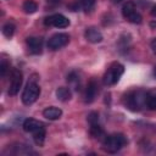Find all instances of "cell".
I'll return each instance as SVG.
<instances>
[{
	"instance_id": "3",
	"label": "cell",
	"mask_w": 156,
	"mask_h": 156,
	"mask_svg": "<svg viewBox=\"0 0 156 156\" xmlns=\"http://www.w3.org/2000/svg\"><path fill=\"white\" fill-rule=\"evenodd\" d=\"M145 96H146V91L141 89L132 90L124 95L123 104L130 111H134V112L140 111L143 107H145Z\"/></svg>"
},
{
	"instance_id": "12",
	"label": "cell",
	"mask_w": 156,
	"mask_h": 156,
	"mask_svg": "<svg viewBox=\"0 0 156 156\" xmlns=\"http://www.w3.org/2000/svg\"><path fill=\"white\" fill-rule=\"evenodd\" d=\"M84 37L89 43H93V44H98L102 40L101 32L95 27H88L84 32Z\"/></svg>"
},
{
	"instance_id": "9",
	"label": "cell",
	"mask_w": 156,
	"mask_h": 156,
	"mask_svg": "<svg viewBox=\"0 0 156 156\" xmlns=\"http://www.w3.org/2000/svg\"><path fill=\"white\" fill-rule=\"evenodd\" d=\"M22 82H23V76L22 72L17 68H13L11 72V82L9 85V95H17V93L20 91L21 87H22Z\"/></svg>"
},
{
	"instance_id": "22",
	"label": "cell",
	"mask_w": 156,
	"mask_h": 156,
	"mask_svg": "<svg viewBox=\"0 0 156 156\" xmlns=\"http://www.w3.org/2000/svg\"><path fill=\"white\" fill-rule=\"evenodd\" d=\"M88 122H89V124H93V123H99V115H98V112H90L89 115H88Z\"/></svg>"
},
{
	"instance_id": "15",
	"label": "cell",
	"mask_w": 156,
	"mask_h": 156,
	"mask_svg": "<svg viewBox=\"0 0 156 156\" xmlns=\"http://www.w3.org/2000/svg\"><path fill=\"white\" fill-rule=\"evenodd\" d=\"M56 98H57L60 101L66 102V101H68V100L72 98V91H71L69 88L60 87V88H57V90H56Z\"/></svg>"
},
{
	"instance_id": "20",
	"label": "cell",
	"mask_w": 156,
	"mask_h": 156,
	"mask_svg": "<svg viewBox=\"0 0 156 156\" xmlns=\"http://www.w3.org/2000/svg\"><path fill=\"white\" fill-rule=\"evenodd\" d=\"M78 1H79L80 6H82V7H83L85 11L91 10V9L94 7L95 2H96V0H78Z\"/></svg>"
},
{
	"instance_id": "17",
	"label": "cell",
	"mask_w": 156,
	"mask_h": 156,
	"mask_svg": "<svg viewBox=\"0 0 156 156\" xmlns=\"http://www.w3.org/2000/svg\"><path fill=\"white\" fill-rule=\"evenodd\" d=\"M22 9L26 13H34L37 10H38V4L34 1V0H24L23 5H22Z\"/></svg>"
},
{
	"instance_id": "25",
	"label": "cell",
	"mask_w": 156,
	"mask_h": 156,
	"mask_svg": "<svg viewBox=\"0 0 156 156\" xmlns=\"http://www.w3.org/2000/svg\"><path fill=\"white\" fill-rule=\"evenodd\" d=\"M111 1H112L113 4H118V2H121L122 0H111Z\"/></svg>"
},
{
	"instance_id": "21",
	"label": "cell",
	"mask_w": 156,
	"mask_h": 156,
	"mask_svg": "<svg viewBox=\"0 0 156 156\" xmlns=\"http://www.w3.org/2000/svg\"><path fill=\"white\" fill-rule=\"evenodd\" d=\"M9 68H10V63L6 60H1V62H0V76H1V78H4L6 76Z\"/></svg>"
},
{
	"instance_id": "8",
	"label": "cell",
	"mask_w": 156,
	"mask_h": 156,
	"mask_svg": "<svg viewBox=\"0 0 156 156\" xmlns=\"http://www.w3.org/2000/svg\"><path fill=\"white\" fill-rule=\"evenodd\" d=\"M44 24L49 26V27H56V28H66L69 26V20L61 15V13H54L50 15L48 17H45L44 20Z\"/></svg>"
},
{
	"instance_id": "6",
	"label": "cell",
	"mask_w": 156,
	"mask_h": 156,
	"mask_svg": "<svg viewBox=\"0 0 156 156\" xmlns=\"http://www.w3.org/2000/svg\"><path fill=\"white\" fill-rule=\"evenodd\" d=\"M122 15H123V17L127 20V21H129V22H132V23H141V21H143V17H141V15L136 11V7H135V4L133 2V1H128V2H126L124 5H123V7H122Z\"/></svg>"
},
{
	"instance_id": "26",
	"label": "cell",
	"mask_w": 156,
	"mask_h": 156,
	"mask_svg": "<svg viewBox=\"0 0 156 156\" xmlns=\"http://www.w3.org/2000/svg\"><path fill=\"white\" fill-rule=\"evenodd\" d=\"M154 77L156 78V66H155V68H154Z\"/></svg>"
},
{
	"instance_id": "11",
	"label": "cell",
	"mask_w": 156,
	"mask_h": 156,
	"mask_svg": "<svg viewBox=\"0 0 156 156\" xmlns=\"http://www.w3.org/2000/svg\"><path fill=\"white\" fill-rule=\"evenodd\" d=\"M43 39L39 37H28L27 38V46L29 51L34 55H39L43 51Z\"/></svg>"
},
{
	"instance_id": "14",
	"label": "cell",
	"mask_w": 156,
	"mask_h": 156,
	"mask_svg": "<svg viewBox=\"0 0 156 156\" xmlns=\"http://www.w3.org/2000/svg\"><path fill=\"white\" fill-rule=\"evenodd\" d=\"M145 107L151 111H156V89L146 91L145 96Z\"/></svg>"
},
{
	"instance_id": "23",
	"label": "cell",
	"mask_w": 156,
	"mask_h": 156,
	"mask_svg": "<svg viewBox=\"0 0 156 156\" xmlns=\"http://www.w3.org/2000/svg\"><path fill=\"white\" fill-rule=\"evenodd\" d=\"M150 45H151V49H152V51L156 54V38H155V39L151 41V44H150Z\"/></svg>"
},
{
	"instance_id": "1",
	"label": "cell",
	"mask_w": 156,
	"mask_h": 156,
	"mask_svg": "<svg viewBox=\"0 0 156 156\" xmlns=\"http://www.w3.org/2000/svg\"><path fill=\"white\" fill-rule=\"evenodd\" d=\"M23 130L27 133H30L33 135V140L37 145L41 146L45 140V124L38 119L34 118H27L24 119L23 124Z\"/></svg>"
},
{
	"instance_id": "7",
	"label": "cell",
	"mask_w": 156,
	"mask_h": 156,
	"mask_svg": "<svg viewBox=\"0 0 156 156\" xmlns=\"http://www.w3.org/2000/svg\"><path fill=\"white\" fill-rule=\"evenodd\" d=\"M69 43V35L67 33H56L51 35L48 40V49L55 51L65 48Z\"/></svg>"
},
{
	"instance_id": "18",
	"label": "cell",
	"mask_w": 156,
	"mask_h": 156,
	"mask_svg": "<svg viewBox=\"0 0 156 156\" xmlns=\"http://www.w3.org/2000/svg\"><path fill=\"white\" fill-rule=\"evenodd\" d=\"M67 82L69 83V85H71L73 89H76V90L79 89L80 83H79V77H78L77 72H71V73L67 76Z\"/></svg>"
},
{
	"instance_id": "10",
	"label": "cell",
	"mask_w": 156,
	"mask_h": 156,
	"mask_svg": "<svg viewBox=\"0 0 156 156\" xmlns=\"http://www.w3.org/2000/svg\"><path fill=\"white\" fill-rule=\"evenodd\" d=\"M98 91H99V87H98V83L91 79L87 87H85V90H84V101L87 104H90L95 100L96 95H98Z\"/></svg>"
},
{
	"instance_id": "5",
	"label": "cell",
	"mask_w": 156,
	"mask_h": 156,
	"mask_svg": "<svg viewBox=\"0 0 156 156\" xmlns=\"http://www.w3.org/2000/svg\"><path fill=\"white\" fill-rule=\"evenodd\" d=\"M39 95H40V88H39V85L37 84V82L34 79H30V80H28V83L26 84V87L23 89L21 100H22V102L24 105H32L33 102L37 101V99L39 98Z\"/></svg>"
},
{
	"instance_id": "2",
	"label": "cell",
	"mask_w": 156,
	"mask_h": 156,
	"mask_svg": "<svg viewBox=\"0 0 156 156\" xmlns=\"http://www.w3.org/2000/svg\"><path fill=\"white\" fill-rule=\"evenodd\" d=\"M128 143L127 136L122 133H113L110 135H105V138L101 140V147L104 151L108 154H115L119 151L126 144Z\"/></svg>"
},
{
	"instance_id": "4",
	"label": "cell",
	"mask_w": 156,
	"mask_h": 156,
	"mask_svg": "<svg viewBox=\"0 0 156 156\" xmlns=\"http://www.w3.org/2000/svg\"><path fill=\"white\" fill-rule=\"evenodd\" d=\"M124 73V66L119 62H112L108 68L106 69L104 77H102V80H104V84L105 85H115L119 78L122 77V74Z\"/></svg>"
},
{
	"instance_id": "19",
	"label": "cell",
	"mask_w": 156,
	"mask_h": 156,
	"mask_svg": "<svg viewBox=\"0 0 156 156\" xmlns=\"http://www.w3.org/2000/svg\"><path fill=\"white\" fill-rule=\"evenodd\" d=\"M15 29H16L15 24L12 22H7V23H5L2 26V34L6 38H11L13 35V33H15Z\"/></svg>"
},
{
	"instance_id": "16",
	"label": "cell",
	"mask_w": 156,
	"mask_h": 156,
	"mask_svg": "<svg viewBox=\"0 0 156 156\" xmlns=\"http://www.w3.org/2000/svg\"><path fill=\"white\" fill-rule=\"evenodd\" d=\"M90 135L93 136V138H96V139H100V140H102L104 138H105V132H104V129H102V127L99 124V123H93V124H90Z\"/></svg>"
},
{
	"instance_id": "24",
	"label": "cell",
	"mask_w": 156,
	"mask_h": 156,
	"mask_svg": "<svg viewBox=\"0 0 156 156\" xmlns=\"http://www.w3.org/2000/svg\"><path fill=\"white\" fill-rule=\"evenodd\" d=\"M151 15H152V17H156V4L151 9Z\"/></svg>"
},
{
	"instance_id": "13",
	"label": "cell",
	"mask_w": 156,
	"mask_h": 156,
	"mask_svg": "<svg viewBox=\"0 0 156 156\" xmlns=\"http://www.w3.org/2000/svg\"><path fill=\"white\" fill-rule=\"evenodd\" d=\"M43 116L49 121H55L62 116V110L58 107H55V106H50L43 111Z\"/></svg>"
}]
</instances>
